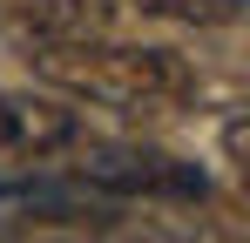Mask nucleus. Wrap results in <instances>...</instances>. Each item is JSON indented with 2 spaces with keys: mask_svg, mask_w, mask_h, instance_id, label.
Masks as SVG:
<instances>
[{
  "mask_svg": "<svg viewBox=\"0 0 250 243\" xmlns=\"http://www.w3.org/2000/svg\"><path fill=\"white\" fill-rule=\"evenodd\" d=\"M34 68L47 88L95 101V108H176L196 95V75L183 54L169 47H142V40H82V47H34Z\"/></svg>",
  "mask_w": 250,
  "mask_h": 243,
  "instance_id": "nucleus-1",
  "label": "nucleus"
},
{
  "mask_svg": "<svg viewBox=\"0 0 250 243\" xmlns=\"http://www.w3.org/2000/svg\"><path fill=\"white\" fill-rule=\"evenodd\" d=\"M82 142V122L61 95H41V88H0V169H27V162H47L61 149Z\"/></svg>",
  "mask_w": 250,
  "mask_h": 243,
  "instance_id": "nucleus-2",
  "label": "nucleus"
},
{
  "mask_svg": "<svg viewBox=\"0 0 250 243\" xmlns=\"http://www.w3.org/2000/svg\"><path fill=\"white\" fill-rule=\"evenodd\" d=\"M122 14V0H0V20L27 47H82V40H108Z\"/></svg>",
  "mask_w": 250,
  "mask_h": 243,
  "instance_id": "nucleus-3",
  "label": "nucleus"
},
{
  "mask_svg": "<svg viewBox=\"0 0 250 243\" xmlns=\"http://www.w3.org/2000/svg\"><path fill=\"white\" fill-rule=\"evenodd\" d=\"M82 176L108 182V189H142V196H203V176L176 156H156V149H88Z\"/></svg>",
  "mask_w": 250,
  "mask_h": 243,
  "instance_id": "nucleus-4",
  "label": "nucleus"
},
{
  "mask_svg": "<svg viewBox=\"0 0 250 243\" xmlns=\"http://www.w3.org/2000/svg\"><path fill=\"white\" fill-rule=\"evenodd\" d=\"M142 14H169V20H196V27H216V20H237V0H135Z\"/></svg>",
  "mask_w": 250,
  "mask_h": 243,
  "instance_id": "nucleus-5",
  "label": "nucleus"
},
{
  "mask_svg": "<svg viewBox=\"0 0 250 243\" xmlns=\"http://www.w3.org/2000/svg\"><path fill=\"white\" fill-rule=\"evenodd\" d=\"M223 156H230V169H244V115L223 122Z\"/></svg>",
  "mask_w": 250,
  "mask_h": 243,
  "instance_id": "nucleus-6",
  "label": "nucleus"
}]
</instances>
